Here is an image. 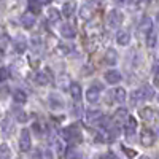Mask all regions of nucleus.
Returning <instances> with one entry per match:
<instances>
[{"instance_id":"1","label":"nucleus","mask_w":159,"mask_h":159,"mask_svg":"<svg viewBox=\"0 0 159 159\" xmlns=\"http://www.w3.org/2000/svg\"><path fill=\"white\" fill-rule=\"evenodd\" d=\"M62 135H64V140L65 142H81V132H80V127L78 124H72L69 126L67 129L62 130Z\"/></svg>"},{"instance_id":"2","label":"nucleus","mask_w":159,"mask_h":159,"mask_svg":"<svg viewBox=\"0 0 159 159\" xmlns=\"http://www.w3.org/2000/svg\"><path fill=\"white\" fill-rule=\"evenodd\" d=\"M156 142V135H154V132L150 129V127H143L142 132H140V143L143 145V147H153Z\"/></svg>"},{"instance_id":"3","label":"nucleus","mask_w":159,"mask_h":159,"mask_svg":"<svg viewBox=\"0 0 159 159\" xmlns=\"http://www.w3.org/2000/svg\"><path fill=\"white\" fill-rule=\"evenodd\" d=\"M107 24L110 25L111 29L119 27V25L123 24V13L119 11V10H111V11H108V15H107Z\"/></svg>"},{"instance_id":"4","label":"nucleus","mask_w":159,"mask_h":159,"mask_svg":"<svg viewBox=\"0 0 159 159\" xmlns=\"http://www.w3.org/2000/svg\"><path fill=\"white\" fill-rule=\"evenodd\" d=\"M32 147V139H30V132L27 129H22L21 134H19V148L21 151H29Z\"/></svg>"},{"instance_id":"5","label":"nucleus","mask_w":159,"mask_h":159,"mask_svg":"<svg viewBox=\"0 0 159 159\" xmlns=\"http://www.w3.org/2000/svg\"><path fill=\"white\" fill-rule=\"evenodd\" d=\"M135 130H137V121L132 116L127 118V121L124 123V132H126V137L129 140H132L135 137Z\"/></svg>"},{"instance_id":"6","label":"nucleus","mask_w":159,"mask_h":159,"mask_svg":"<svg viewBox=\"0 0 159 159\" xmlns=\"http://www.w3.org/2000/svg\"><path fill=\"white\" fill-rule=\"evenodd\" d=\"M151 30H153V19L150 16H143L140 21V25H139L140 35H150Z\"/></svg>"},{"instance_id":"7","label":"nucleus","mask_w":159,"mask_h":159,"mask_svg":"<svg viewBox=\"0 0 159 159\" xmlns=\"http://www.w3.org/2000/svg\"><path fill=\"white\" fill-rule=\"evenodd\" d=\"M78 13H80V18L83 21H91L92 16H94V8H92L91 3H84V5H81Z\"/></svg>"},{"instance_id":"8","label":"nucleus","mask_w":159,"mask_h":159,"mask_svg":"<svg viewBox=\"0 0 159 159\" xmlns=\"http://www.w3.org/2000/svg\"><path fill=\"white\" fill-rule=\"evenodd\" d=\"M86 100L89 103H97L100 100V91H99V88H96V86L88 88V91H86Z\"/></svg>"},{"instance_id":"9","label":"nucleus","mask_w":159,"mask_h":159,"mask_svg":"<svg viewBox=\"0 0 159 159\" xmlns=\"http://www.w3.org/2000/svg\"><path fill=\"white\" fill-rule=\"evenodd\" d=\"M121 80H123V76L118 70H108L107 73H105V81L110 83V84H116V83L121 81Z\"/></svg>"},{"instance_id":"10","label":"nucleus","mask_w":159,"mask_h":159,"mask_svg":"<svg viewBox=\"0 0 159 159\" xmlns=\"http://www.w3.org/2000/svg\"><path fill=\"white\" fill-rule=\"evenodd\" d=\"M139 92H140V97H142L143 100H151V99L154 97V89H153L150 84H143V86L139 89Z\"/></svg>"},{"instance_id":"11","label":"nucleus","mask_w":159,"mask_h":159,"mask_svg":"<svg viewBox=\"0 0 159 159\" xmlns=\"http://www.w3.org/2000/svg\"><path fill=\"white\" fill-rule=\"evenodd\" d=\"M64 157L65 159H83V154L75 147H69V148L64 150Z\"/></svg>"},{"instance_id":"12","label":"nucleus","mask_w":159,"mask_h":159,"mask_svg":"<svg viewBox=\"0 0 159 159\" xmlns=\"http://www.w3.org/2000/svg\"><path fill=\"white\" fill-rule=\"evenodd\" d=\"M116 43L121 45V46L129 45V43H130V35H129V32H126V30H118V32H116Z\"/></svg>"},{"instance_id":"13","label":"nucleus","mask_w":159,"mask_h":159,"mask_svg":"<svg viewBox=\"0 0 159 159\" xmlns=\"http://www.w3.org/2000/svg\"><path fill=\"white\" fill-rule=\"evenodd\" d=\"M21 24H22L24 29H32L34 24H35V16L30 15V13H24L21 16Z\"/></svg>"},{"instance_id":"14","label":"nucleus","mask_w":159,"mask_h":159,"mask_svg":"<svg viewBox=\"0 0 159 159\" xmlns=\"http://www.w3.org/2000/svg\"><path fill=\"white\" fill-rule=\"evenodd\" d=\"M103 61H105V64L107 65H115L116 64V61H118V52H116V49H107V52L103 54Z\"/></svg>"},{"instance_id":"15","label":"nucleus","mask_w":159,"mask_h":159,"mask_svg":"<svg viewBox=\"0 0 159 159\" xmlns=\"http://www.w3.org/2000/svg\"><path fill=\"white\" fill-rule=\"evenodd\" d=\"M13 100H15V103H25L27 102V94L22 91V89H15V92H13Z\"/></svg>"},{"instance_id":"16","label":"nucleus","mask_w":159,"mask_h":159,"mask_svg":"<svg viewBox=\"0 0 159 159\" xmlns=\"http://www.w3.org/2000/svg\"><path fill=\"white\" fill-rule=\"evenodd\" d=\"M49 105L52 110H57V108H62L64 107V102H62V97L59 94H51L49 96Z\"/></svg>"},{"instance_id":"17","label":"nucleus","mask_w":159,"mask_h":159,"mask_svg":"<svg viewBox=\"0 0 159 159\" xmlns=\"http://www.w3.org/2000/svg\"><path fill=\"white\" fill-rule=\"evenodd\" d=\"M70 94L75 102H80L81 100V86L78 83H70Z\"/></svg>"},{"instance_id":"18","label":"nucleus","mask_w":159,"mask_h":159,"mask_svg":"<svg viewBox=\"0 0 159 159\" xmlns=\"http://www.w3.org/2000/svg\"><path fill=\"white\" fill-rule=\"evenodd\" d=\"M61 35H62L64 38H69V40H70V38H75L76 34H75V29L72 27L70 24H64L62 27H61Z\"/></svg>"},{"instance_id":"19","label":"nucleus","mask_w":159,"mask_h":159,"mask_svg":"<svg viewBox=\"0 0 159 159\" xmlns=\"http://www.w3.org/2000/svg\"><path fill=\"white\" fill-rule=\"evenodd\" d=\"M113 97H115V100H116L118 103H124V102H126V97H127L126 89H124V88H116V89L113 91Z\"/></svg>"},{"instance_id":"20","label":"nucleus","mask_w":159,"mask_h":159,"mask_svg":"<svg viewBox=\"0 0 159 159\" xmlns=\"http://www.w3.org/2000/svg\"><path fill=\"white\" fill-rule=\"evenodd\" d=\"M42 5H45V2H35V0H30V2L27 3V7H29V13L30 15H38L40 13V10H42Z\"/></svg>"},{"instance_id":"21","label":"nucleus","mask_w":159,"mask_h":159,"mask_svg":"<svg viewBox=\"0 0 159 159\" xmlns=\"http://www.w3.org/2000/svg\"><path fill=\"white\" fill-rule=\"evenodd\" d=\"M75 2H65L64 5H62V15L65 16V18H70L72 15H73V11H75Z\"/></svg>"},{"instance_id":"22","label":"nucleus","mask_w":159,"mask_h":159,"mask_svg":"<svg viewBox=\"0 0 159 159\" xmlns=\"http://www.w3.org/2000/svg\"><path fill=\"white\" fill-rule=\"evenodd\" d=\"M127 118H129V113H127L126 108H119V110H116V115H115L116 123H126V121H127Z\"/></svg>"},{"instance_id":"23","label":"nucleus","mask_w":159,"mask_h":159,"mask_svg":"<svg viewBox=\"0 0 159 159\" xmlns=\"http://www.w3.org/2000/svg\"><path fill=\"white\" fill-rule=\"evenodd\" d=\"M49 75H46V72H38L37 73V83L40 84V86H46V84H49Z\"/></svg>"},{"instance_id":"24","label":"nucleus","mask_w":159,"mask_h":159,"mask_svg":"<svg viewBox=\"0 0 159 159\" xmlns=\"http://www.w3.org/2000/svg\"><path fill=\"white\" fill-rule=\"evenodd\" d=\"M140 118L145 119V121H151V119H154V111L148 107H145L140 110Z\"/></svg>"},{"instance_id":"25","label":"nucleus","mask_w":159,"mask_h":159,"mask_svg":"<svg viewBox=\"0 0 159 159\" xmlns=\"http://www.w3.org/2000/svg\"><path fill=\"white\" fill-rule=\"evenodd\" d=\"M102 119V113L99 111V110H91V111H88V121L89 123H97V121H100Z\"/></svg>"},{"instance_id":"26","label":"nucleus","mask_w":159,"mask_h":159,"mask_svg":"<svg viewBox=\"0 0 159 159\" xmlns=\"http://www.w3.org/2000/svg\"><path fill=\"white\" fill-rule=\"evenodd\" d=\"M11 157V150L7 143L0 145V159H10Z\"/></svg>"},{"instance_id":"27","label":"nucleus","mask_w":159,"mask_h":159,"mask_svg":"<svg viewBox=\"0 0 159 159\" xmlns=\"http://www.w3.org/2000/svg\"><path fill=\"white\" fill-rule=\"evenodd\" d=\"M48 19H49V22H57V21L61 19L59 10H56V8H49V10H48Z\"/></svg>"},{"instance_id":"28","label":"nucleus","mask_w":159,"mask_h":159,"mask_svg":"<svg viewBox=\"0 0 159 159\" xmlns=\"http://www.w3.org/2000/svg\"><path fill=\"white\" fill-rule=\"evenodd\" d=\"M156 42H157V35L151 32V34L148 35V40H147V45H148V48H150V49H153V48L156 46Z\"/></svg>"},{"instance_id":"29","label":"nucleus","mask_w":159,"mask_h":159,"mask_svg":"<svg viewBox=\"0 0 159 159\" xmlns=\"http://www.w3.org/2000/svg\"><path fill=\"white\" fill-rule=\"evenodd\" d=\"M15 115H16V119H18L19 123H25V121L29 119V115L25 113V111H22V110H18Z\"/></svg>"},{"instance_id":"30","label":"nucleus","mask_w":159,"mask_h":159,"mask_svg":"<svg viewBox=\"0 0 159 159\" xmlns=\"http://www.w3.org/2000/svg\"><path fill=\"white\" fill-rule=\"evenodd\" d=\"M139 100H142V97H140V92H139V91H134V92L130 94V105H132V107H135Z\"/></svg>"},{"instance_id":"31","label":"nucleus","mask_w":159,"mask_h":159,"mask_svg":"<svg viewBox=\"0 0 159 159\" xmlns=\"http://www.w3.org/2000/svg\"><path fill=\"white\" fill-rule=\"evenodd\" d=\"M15 48H16L18 52H24L25 48H27V45H25V42H21V40H18V42L15 43Z\"/></svg>"},{"instance_id":"32","label":"nucleus","mask_w":159,"mask_h":159,"mask_svg":"<svg viewBox=\"0 0 159 159\" xmlns=\"http://www.w3.org/2000/svg\"><path fill=\"white\" fill-rule=\"evenodd\" d=\"M118 135H119V129H118V127H113V129L110 130V134H108V139L113 140V139H118Z\"/></svg>"},{"instance_id":"33","label":"nucleus","mask_w":159,"mask_h":159,"mask_svg":"<svg viewBox=\"0 0 159 159\" xmlns=\"http://www.w3.org/2000/svg\"><path fill=\"white\" fill-rule=\"evenodd\" d=\"M7 78H8V70H7L5 67H2V69H0V83L5 81Z\"/></svg>"},{"instance_id":"34","label":"nucleus","mask_w":159,"mask_h":159,"mask_svg":"<svg viewBox=\"0 0 159 159\" xmlns=\"http://www.w3.org/2000/svg\"><path fill=\"white\" fill-rule=\"evenodd\" d=\"M99 159H119L115 153H105V154H102Z\"/></svg>"},{"instance_id":"35","label":"nucleus","mask_w":159,"mask_h":159,"mask_svg":"<svg viewBox=\"0 0 159 159\" xmlns=\"http://www.w3.org/2000/svg\"><path fill=\"white\" fill-rule=\"evenodd\" d=\"M123 150H124V153H126L129 157H134V156H135V151H134V150H129V148H126V147H123Z\"/></svg>"},{"instance_id":"36","label":"nucleus","mask_w":159,"mask_h":159,"mask_svg":"<svg viewBox=\"0 0 159 159\" xmlns=\"http://www.w3.org/2000/svg\"><path fill=\"white\" fill-rule=\"evenodd\" d=\"M69 46H59V52L61 54H69Z\"/></svg>"},{"instance_id":"37","label":"nucleus","mask_w":159,"mask_h":159,"mask_svg":"<svg viewBox=\"0 0 159 159\" xmlns=\"http://www.w3.org/2000/svg\"><path fill=\"white\" fill-rule=\"evenodd\" d=\"M3 130H5V132L10 130V118H7L5 121H3Z\"/></svg>"},{"instance_id":"38","label":"nucleus","mask_w":159,"mask_h":159,"mask_svg":"<svg viewBox=\"0 0 159 159\" xmlns=\"http://www.w3.org/2000/svg\"><path fill=\"white\" fill-rule=\"evenodd\" d=\"M153 73H154V75H159V62H157V64L154 65V67H153Z\"/></svg>"},{"instance_id":"39","label":"nucleus","mask_w":159,"mask_h":159,"mask_svg":"<svg viewBox=\"0 0 159 159\" xmlns=\"http://www.w3.org/2000/svg\"><path fill=\"white\" fill-rule=\"evenodd\" d=\"M139 159H150V157H148V156H140Z\"/></svg>"},{"instance_id":"40","label":"nucleus","mask_w":159,"mask_h":159,"mask_svg":"<svg viewBox=\"0 0 159 159\" xmlns=\"http://www.w3.org/2000/svg\"><path fill=\"white\" fill-rule=\"evenodd\" d=\"M157 102H159V96H157Z\"/></svg>"}]
</instances>
